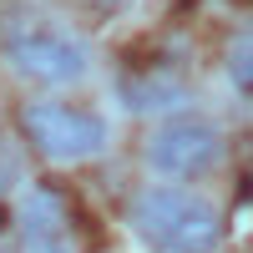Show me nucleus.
<instances>
[{
  "instance_id": "obj_1",
  "label": "nucleus",
  "mask_w": 253,
  "mask_h": 253,
  "mask_svg": "<svg viewBox=\"0 0 253 253\" xmlns=\"http://www.w3.org/2000/svg\"><path fill=\"white\" fill-rule=\"evenodd\" d=\"M126 223L152 253H213L223 238L218 208L198 193H182V187H147V193H137Z\"/></svg>"
},
{
  "instance_id": "obj_2",
  "label": "nucleus",
  "mask_w": 253,
  "mask_h": 253,
  "mask_svg": "<svg viewBox=\"0 0 253 253\" xmlns=\"http://www.w3.org/2000/svg\"><path fill=\"white\" fill-rule=\"evenodd\" d=\"M20 126L41 157L51 162H86L107 147V122L96 112L66 107V101H31L20 112Z\"/></svg>"
},
{
  "instance_id": "obj_3",
  "label": "nucleus",
  "mask_w": 253,
  "mask_h": 253,
  "mask_svg": "<svg viewBox=\"0 0 253 253\" xmlns=\"http://www.w3.org/2000/svg\"><path fill=\"white\" fill-rule=\"evenodd\" d=\"M5 61L15 66V76H31L41 86H71L91 71V56L76 36L66 31H51V26H31V31H15L5 41Z\"/></svg>"
},
{
  "instance_id": "obj_4",
  "label": "nucleus",
  "mask_w": 253,
  "mask_h": 253,
  "mask_svg": "<svg viewBox=\"0 0 253 253\" xmlns=\"http://www.w3.org/2000/svg\"><path fill=\"white\" fill-rule=\"evenodd\" d=\"M147 162L157 167L162 177H208L213 167L223 162V132L208 122H167L152 132V142H147Z\"/></svg>"
},
{
  "instance_id": "obj_5",
  "label": "nucleus",
  "mask_w": 253,
  "mask_h": 253,
  "mask_svg": "<svg viewBox=\"0 0 253 253\" xmlns=\"http://www.w3.org/2000/svg\"><path fill=\"white\" fill-rule=\"evenodd\" d=\"M15 223H20V253H76L71 213L61 203V193H51V187H31Z\"/></svg>"
},
{
  "instance_id": "obj_6",
  "label": "nucleus",
  "mask_w": 253,
  "mask_h": 253,
  "mask_svg": "<svg viewBox=\"0 0 253 253\" xmlns=\"http://www.w3.org/2000/svg\"><path fill=\"white\" fill-rule=\"evenodd\" d=\"M122 96H126V107L132 112H167V107H177L182 101V81H172V76H157V81H126L122 86Z\"/></svg>"
},
{
  "instance_id": "obj_7",
  "label": "nucleus",
  "mask_w": 253,
  "mask_h": 253,
  "mask_svg": "<svg viewBox=\"0 0 253 253\" xmlns=\"http://www.w3.org/2000/svg\"><path fill=\"white\" fill-rule=\"evenodd\" d=\"M228 76H233L238 91H253V31L233 46V56H228Z\"/></svg>"
},
{
  "instance_id": "obj_8",
  "label": "nucleus",
  "mask_w": 253,
  "mask_h": 253,
  "mask_svg": "<svg viewBox=\"0 0 253 253\" xmlns=\"http://www.w3.org/2000/svg\"><path fill=\"white\" fill-rule=\"evenodd\" d=\"M86 5H96V10H122L126 0H86Z\"/></svg>"
},
{
  "instance_id": "obj_9",
  "label": "nucleus",
  "mask_w": 253,
  "mask_h": 253,
  "mask_svg": "<svg viewBox=\"0 0 253 253\" xmlns=\"http://www.w3.org/2000/svg\"><path fill=\"white\" fill-rule=\"evenodd\" d=\"M10 177H15V167H10V162H0V182H10Z\"/></svg>"
}]
</instances>
